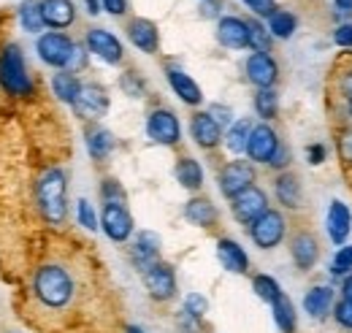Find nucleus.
<instances>
[{"instance_id":"f03ea898","label":"nucleus","mask_w":352,"mask_h":333,"mask_svg":"<svg viewBox=\"0 0 352 333\" xmlns=\"http://www.w3.org/2000/svg\"><path fill=\"white\" fill-rule=\"evenodd\" d=\"M65 190H68V179L63 168H46L36 182V204L49 225H63L68 217Z\"/></svg>"},{"instance_id":"f8f14e48","label":"nucleus","mask_w":352,"mask_h":333,"mask_svg":"<svg viewBox=\"0 0 352 333\" xmlns=\"http://www.w3.org/2000/svg\"><path fill=\"white\" fill-rule=\"evenodd\" d=\"M85 43H87L89 54L100 57V60H103V63H109V65H120V63H122V57H125L120 39H117L114 33L103 30V28H92V30L87 33V39H85Z\"/></svg>"},{"instance_id":"37998d69","label":"nucleus","mask_w":352,"mask_h":333,"mask_svg":"<svg viewBox=\"0 0 352 333\" xmlns=\"http://www.w3.org/2000/svg\"><path fill=\"white\" fill-rule=\"evenodd\" d=\"M333 317L342 328H350L352 331V301H339L336 309H333Z\"/></svg>"},{"instance_id":"6ab92c4d","label":"nucleus","mask_w":352,"mask_h":333,"mask_svg":"<svg viewBox=\"0 0 352 333\" xmlns=\"http://www.w3.org/2000/svg\"><path fill=\"white\" fill-rule=\"evenodd\" d=\"M41 17H44L46 28L65 30L76 19V6L74 0H41Z\"/></svg>"},{"instance_id":"a19ab883","label":"nucleus","mask_w":352,"mask_h":333,"mask_svg":"<svg viewBox=\"0 0 352 333\" xmlns=\"http://www.w3.org/2000/svg\"><path fill=\"white\" fill-rule=\"evenodd\" d=\"M76 217H79V225H85L87 230H98L100 225H98V214H95V208L89 204L87 198H82L79 204H76Z\"/></svg>"},{"instance_id":"aec40b11","label":"nucleus","mask_w":352,"mask_h":333,"mask_svg":"<svg viewBox=\"0 0 352 333\" xmlns=\"http://www.w3.org/2000/svg\"><path fill=\"white\" fill-rule=\"evenodd\" d=\"M128 39L131 43L138 49V52H144V54H155L157 52V46H160V33H157V25L155 22H149V19H131V25H128Z\"/></svg>"},{"instance_id":"f3484780","label":"nucleus","mask_w":352,"mask_h":333,"mask_svg":"<svg viewBox=\"0 0 352 333\" xmlns=\"http://www.w3.org/2000/svg\"><path fill=\"white\" fill-rule=\"evenodd\" d=\"M325 228H328V236L336 247H344L347 236L352 230V211L347 204L342 201H331L328 206V219H325Z\"/></svg>"},{"instance_id":"58836bf2","label":"nucleus","mask_w":352,"mask_h":333,"mask_svg":"<svg viewBox=\"0 0 352 333\" xmlns=\"http://www.w3.org/2000/svg\"><path fill=\"white\" fill-rule=\"evenodd\" d=\"M120 87H122L125 95H131V98H144V92H146V84H144V79H141L135 71H125V74L120 76Z\"/></svg>"},{"instance_id":"4c0bfd02","label":"nucleus","mask_w":352,"mask_h":333,"mask_svg":"<svg viewBox=\"0 0 352 333\" xmlns=\"http://www.w3.org/2000/svg\"><path fill=\"white\" fill-rule=\"evenodd\" d=\"M187 314H192V317H198V320H204L206 317V312H209V301L201 295V292H187L184 295V306H182Z\"/></svg>"},{"instance_id":"473e14b6","label":"nucleus","mask_w":352,"mask_h":333,"mask_svg":"<svg viewBox=\"0 0 352 333\" xmlns=\"http://www.w3.org/2000/svg\"><path fill=\"white\" fill-rule=\"evenodd\" d=\"M19 25L28 33H41L44 30L46 25H44V17H41V3L38 0H25L19 6Z\"/></svg>"},{"instance_id":"de8ad7c7","label":"nucleus","mask_w":352,"mask_h":333,"mask_svg":"<svg viewBox=\"0 0 352 333\" xmlns=\"http://www.w3.org/2000/svg\"><path fill=\"white\" fill-rule=\"evenodd\" d=\"M339 155L344 158V163L352 166V127L342 130V136H339Z\"/></svg>"},{"instance_id":"13d9d810","label":"nucleus","mask_w":352,"mask_h":333,"mask_svg":"<svg viewBox=\"0 0 352 333\" xmlns=\"http://www.w3.org/2000/svg\"><path fill=\"white\" fill-rule=\"evenodd\" d=\"M347 111H350V117H352V92L347 95Z\"/></svg>"},{"instance_id":"4d7b16f0","label":"nucleus","mask_w":352,"mask_h":333,"mask_svg":"<svg viewBox=\"0 0 352 333\" xmlns=\"http://www.w3.org/2000/svg\"><path fill=\"white\" fill-rule=\"evenodd\" d=\"M125 333H144V328H138V325H128Z\"/></svg>"},{"instance_id":"603ef678","label":"nucleus","mask_w":352,"mask_h":333,"mask_svg":"<svg viewBox=\"0 0 352 333\" xmlns=\"http://www.w3.org/2000/svg\"><path fill=\"white\" fill-rule=\"evenodd\" d=\"M287 163H290V152H287V147H285V144H279V149L274 152V158H271V163H268V166L271 168H287Z\"/></svg>"},{"instance_id":"864d4df0","label":"nucleus","mask_w":352,"mask_h":333,"mask_svg":"<svg viewBox=\"0 0 352 333\" xmlns=\"http://www.w3.org/2000/svg\"><path fill=\"white\" fill-rule=\"evenodd\" d=\"M342 295H344V301H352V274H347V279L342 285Z\"/></svg>"},{"instance_id":"ea45409f","label":"nucleus","mask_w":352,"mask_h":333,"mask_svg":"<svg viewBox=\"0 0 352 333\" xmlns=\"http://www.w3.org/2000/svg\"><path fill=\"white\" fill-rule=\"evenodd\" d=\"M331 271H333L336 277H342V274H352V244L339 247L336 257H333V263H331Z\"/></svg>"},{"instance_id":"20e7f679","label":"nucleus","mask_w":352,"mask_h":333,"mask_svg":"<svg viewBox=\"0 0 352 333\" xmlns=\"http://www.w3.org/2000/svg\"><path fill=\"white\" fill-rule=\"evenodd\" d=\"M285 233H287V222H285V214L276 211V208H265L263 214L250 225V239L261 250L279 247L282 239H285Z\"/></svg>"},{"instance_id":"5fc2aeb1","label":"nucleus","mask_w":352,"mask_h":333,"mask_svg":"<svg viewBox=\"0 0 352 333\" xmlns=\"http://www.w3.org/2000/svg\"><path fill=\"white\" fill-rule=\"evenodd\" d=\"M85 3H87V11L92 14V17L100 14V0H85Z\"/></svg>"},{"instance_id":"9d476101","label":"nucleus","mask_w":352,"mask_h":333,"mask_svg":"<svg viewBox=\"0 0 352 333\" xmlns=\"http://www.w3.org/2000/svg\"><path fill=\"white\" fill-rule=\"evenodd\" d=\"M100 228L103 233L117 241V244H125L133 236V217L131 211L122 206V204H103V214H100Z\"/></svg>"},{"instance_id":"2eb2a0df","label":"nucleus","mask_w":352,"mask_h":333,"mask_svg":"<svg viewBox=\"0 0 352 333\" xmlns=\"http://www.w3.org/2000/svg\"><path fill=\"white\" fill-rule=\"evenodd\" d=\"M160 247H163V241H160V236H157L155 230H141L131 247L133 266L144 271V268H149L152 263H157V260H160Z\"/></svg>"},{"instance_id":"f704fd0d","label":"nucleus","mask_w":352,"mask_h":333,"mask_svg":"<svg viewBox=\"0 0 352 333\" xmlns=\"http://www.w3.org/2000/svg\"><path fill=\"white\" fill-rule=\"evenodd\" d=\"M252 290H255V295H258L261 301L274 303V301H276V295L282 292V288H279V282H276L274 277H268V274H258V277L252 279Z\"/></svg>"},{"instance_id":"dca6fc26","label":"nucleus","mask_w":352,"mask_h":333,"mask_svg":"<svg viewBox=\"0 0 352 333\" xmlns=\"http://www.w3.org/2000/svg\"><path fill=\"white\" fill-rule=\"evenodd\" d=\"M190 133H192V141L201 147V149H214L222 141V127L214 122V117L209 111H195L192 120H190Z\"/></svg>"},{"instance_id":"39448f33","label":"nucleus","mask_w":352,"mask_h":333,"mask_svg":"<svg viewBox=\"0 0 352 333\" xmlns=\"http://www.w3.org/2000/svg\"><path fill=\"white\" fill-rule=\"evenodd\" d=\"M74 46H76V43L71 41L65 33L52 30V33H44V36L38 39L36 52H38L41 63L52 65V68L65 71V68H68V60H71V54H74Z\"/></svg>"},{"instance_id":"7c9ffc66","label":"nucleus","mask_w":352,"mask_h":333,"mask_svg":"<svg viewBox=\"0 0 352 333\" xmlns=\"http://www.w3.org/2000/svg\"><path fill=\"white\" fill-rule=\"evenodd\" d=\"M296 28H298V19H296L293 11L276 8V11L268 17V33H271V39L285 41V39H290V36L296 33Z\"/></svg>"},{"instance_id":"9b49d317","label":"nucleus","mask_w":352,"mask_h":333,"mask_svg":"<svg viewBox=\"0 0 352 333\" xmlns=\"http://www.w3.org/2000/svg\"><path fill=\"white\" fill-rule=\"evenodd\" d=\"M265 208H268V198H265L263 190L255 187V184L247 187L244 193H239L236 198H230V211L241 225H252Z\"/></svg>"},{"instance_id":"72a5a7b5","label":"nucleus","mask_w":352,"mask_h":333,"mask_svg":"<svg viewBox=\"0 0 352 333\" xmlns=\"http://www.w3.org/2000/svg\"><path fill=\"white\" fill-rule=\"evenodd\" d=\"M255 111H258V117H261L263 122L276 117V111H279V95L274 92V87L255 92Z\"/></svg>"},{"instance_id":"423d86ee","label":"nucleus","mask_w":352,"mask_h":333,"mask_svg":"<svg viewBox=\"0 0 352 333\" xmlns=\"http://www.w3.org/2000/svg\"><path fill=\"white\" fill-rule=\"evenodd\" d=\"M146 136L160 147H176L182 138V125L171 109H152L146 117Z\"/></svg>"},{"instance_id":"6e6d98bb","label":"nucleus","mask_w":352,"mask_h":333,"mask_svg":"<svg viewBox=\"0 0 352 333\" xmlns=\"http://www.w3.org/2000/svg\"><path fill=\"white\" fill-rule=\"evenodd\" d=\"M333 3H336V8H339V11L352 14V0H333Z\"/></svg>"},{"instance_id":"c9c22d12","label":"nucleus","mask_w":352,"mask_h":333,"mask_svg":"<svg viewBox=\"0 0 352 333\" xmlns=\"http://www.w3.org/2000/svg\"><path fill=\"white\" fill-rule=\"evenodd\" d=\"M100 201H103V204H122V206H125L128 193H125V187H122L117 179H103V182H100Z\"/></svg>"},{"instance_id":"c756f323","label":"nucleus","mask_w":352,"mask_h":333,"mask_svg":"<svg viewBox=\"0 0 352 333\" xmlns=\"http://www.w3.org/2000/svg\"><path fill=\"white\" fill-rule=\"evenodd\" d=\"M271 312H274V323H276L279 331L296 333V306L285 292L276 295V301L271 303Z\"/></svg>"},{"instance_id":"2f4dec72","label":"nucleus","mask_w":352,"mask_h":333,"mask_svg":"<svg viewBox=\"0 0 352 333\" xmlns=\"http://www.w3.org/2000/svg\"><path fill=\"white\" fill-rule=\"evenodd\" d=\"M252 122L250 120H236L233 125L228 127V133L222 136L225 138V147L233 152V155H241L247 152V141H250V133H252Z\"/></svg>"},{"instance_id":"ddd939ff","label":"nucleus","mask_w":352,"mask_h":333,"mask_svg":"<svg viewBox=\"0 0 352 333\" xmlns=\"http://www.w3.org/2000/svg\"><path fill=\"white\" fill-rule=\"evenodd\" d=\"M74 111L82 120H100L109 111V92L100 84H82V92L74 100Z\"/></svg>"},{"instance_id":"cd10ccee","label":"nucleus","mask_w":352,"mask_h":333,"mask_svg":"<svg viewBox=\"0 0 352 333\" xmlns=\"http://www.w3.org/2000/svg\"><path fill=\"white\" fill-rule=\"evenodd\" d=\"M174 173H176V182L184 190H190V193H198L204 187V168H201L198 160H192V158H179Z\"/></svg>"},{"instance_id":"b1692460","label":"nucleus","mask_w":352,"mask_h":333,"mask_svg":"<svg viewBox=\"0 0 352 333\" xmlns=\"http://www.w3.org/2000/svg\"><path fill=\"white\" fill-rule=\"evenodd\" d=\"M274 193H276V201L285 208H298L301 206V182L296 173H279L276 182H274Z\"/></svg>"},{"instance_id":"a211bd4d","label":"nucleus","mask_w":352,"mask_h":333,"mask_svg":"<svg viewBox=\"0 0 352 333\" xmlns=\"http://www.w3.org/2000/svg\"><path fill=\"white\" fill-rule=\"evenodd\" d=\"M217 41L225 49H247L250 46V28L241 17H222L217 22Z\"/></svg>"},{"instance_id":"7ed1b4c3","label":"nucleus","mask_w":352,"mask_h":333,"mask_svg":"<svg viewBox=\"0 0 352 333\" xmlns=\"http://www.w3.org/2000/svg\"><path fill=\"white\" fill-rule=\"evenodd\" d=\"M0 89L11 98H30L36 92V84L25 65V54L16 43H6L0 52Z\"/></svg>"},{"instance_id":"393cba45","label":"nucleus","mask_w":352,"mask_h":333,"mask_svg":"<svg viewBox=\"0 0 352 333\" xmlns=\"http://www.w3.org/2000/svg\"><path fill=\"white\" fill-rule=\"evenodd\" d=\"M184 219L190 225H198V228H212L217 222V208L209 198H190L187 206H184Z\"/></svg>"},{"instance_id":"79ce46f5","label":"nucleus","mask_w":352,"mask_h":333,"mask_svg":"<svg viewBox=\"0 0 352 333\" xmlns=\"http://www.w3.org/2000/svg\"><path fill=\"white\" fill-rule=\"evenodd\" d=\"M244 6H247V8H250L255 17H265V19H268V17H271V14L279 8L274 0H244Z\"/></svg>"},{"instance_id":"a18cd8bd","label":"nucleus","mask_w":352,"mask_h":333,"mask_svg":"<svg viewBox=\"0 0 352 333\" xmlns=\"http://www.w3.org/2000/svg\"><path fill=\"white\" fill-rule=\"evenodd\" d=\"M209 114L214 117V122H217L220 127H225V125L230 127V125H233V111H230L228 106H222V103H214V106L209 109Z\"/></svg>"},{"instance_id":"6e6552de","label":"nucleus","mask_w":352,"mask_h":333,"mask_svg":"<svg viewBox=\"0 0 352 333\" xmlns=\"http://www.w3.org/2000/svg\"><path fill=\"white\" fill-rule=\"evenodd\" d=\"M217 182H220V193L225 198H236L239 193L255 184V166L250 160H230L220 171Z\"/></svg>"},{"instance_id":"4be33fe9","label":"nucleus","mask_w":352,"mask_h":333,"mask_svg":"<svg viewBox=\"0 0 352 333\" xmlns=\"http://www.w3.org/2000/svg\"><path fill=\"white\" fill-rule=\"evenodd\" d=\"M217 260L230 274H247V268H250V255L233 239H220L217 241Z\"/></svg>"},{"instance_id":"c03bdc74","label":"nucleus","mask_w":352,"mask_h":333,"mask_svg":"<svg viewBox=\"0 0 352 333\" xmlns=\"http://www.w3.org/2000/svg\"><path fill=\"white\" fill-rule=\"evenodd\" d=\"M176 325L182 328V333H198L201 331V320H198V317H192V314H187L184 309L176 314Z\"/></svg>"},{"instance_id":"f257e3e1","label":"nucleus","mask_w":352,"mask_h":333,"mask_svg":"<svg viewBox=\"0 0 352 333\" xmlns=\"http://www.w3.org/2000/svg\"><path fill=\"white\" fill-rule=\"evenodd\" d=\"M74 277L60 263H44L33 274V295L44 303L46 309H65L74 298Z\"/></svg>"},{"instance_id":"3c124183","label":"nucleus","mask_w":352,"mask_h":333,"mask_svg":"<svg viewBox=\"0 0 352 333\" xmlns=\"http://www.w3.org/2000/svg\"><path fill=\"white\" fill-rule=\"evenodd\" d=\"M325 155H328V149H325L322 144H309L307 147V160L311 166H320V163L325 160Z\"/></svg>"},{"instance_id":"1a4fd4ad","label":"nucleus","mask_w":352,"mask_h":333,"mask_svg":"<svg viewBox=\"0 0 352 333\" xmlns=\"http://www.w3.org/2000/svg\"><path fill=\"white\" fill-rule=\"evenodd\" d=\"M279 136H276V130L268 125V122H261V125L252 127V133H250V141H247V158H250V163L255 166V163H271V158H274V152L279 149Z\"/></svg>"},{"instance_id":"bb28decb","label":"nucleus","mask_w":352,"mask_h":333,"mask_svg":"<svg viewBox=\"0 0 352 333\" xmlns=\"http://www.w3.org/2000/svg\"><path fill=\"white\" fill-rule=\"evenodd\" d=\"M304 309H307L309 317L314 320H322L331 309H333V290L325 288V285H317L304 295Z\"/></svg>"},{"instance_id":"09e8293b","label":"nucleus","mask_w":352,"mask_h":333,"mask_svg":"<svg viewBox=\"0 0 352 333\" xmlns=\"http://www.w3.org/2000/svg\"><path fill=\"white\" fill-rule=\"evenodd\" d=\"M333 41L342 49H352V25H339L333 33Z\"/></svg>"},{"instance_id":"4468645a","label":"nucleus","mask_w":352,"mask_h":333,"mask_svg":"<svg viewBox=\"0 0 352 333\" xmlns=\"http://www.w3.org/2000/svg\"><path fill=\"white\" fill-rule=\"evenodd\" d=\"M244 71H247V79L255 84L258 89H271L276 84V79H279V65H276V60L268 52H252L247 57Z\"/></svg>"},{"instance_id":"412c9836","label":"nucleus","mask_w":352,"mask_h":333,"mask_svg":"<svg viewBox=\"0 0 352 333\" xmlns=\"http://www.w3.org/2000/svg\"><path fill=\"white\" fill-rule=\"evenodd\" d=\"M166 76H168V84H171V89L179 95L182 103H187V106H201L204 103V92H201L198 84L190 79V74H184L176 65H168L166 68Z\"/></svg>"},{"instance_id":"0eeeda50","label":"nucleus","mask_w":352,"mask_h":333,"mask_svg":"<svg viewBox=\"0 0 352 333\" xmlns=\"http://www.w3.org/2000/svg\"><path fill=\"white\" fill-rule=\"evenodd\" d=\"M141 277H144V288H146V292H149L155 301H171L176 295L174 266L157 260V263H152L149 268H144Z\"/></svg>"},{"instance_id":"5701e85b","label":"nucleus","mask_w":352,"mask_h":333,"mask_svg":"<svg viewBox=\"0 0 352 333\" xmlns=\"http://www.w3.org/2000/svg\"><path fill=\"white\" fill-rule=\"evenodd\" d=\"M290 255H293V260H296V266L301 268V271H309V268H314V263H317V257H320V247H317V239L311 236V233H296L293 236V241H290Z\"/></svg>"},{"instance_id":"49530a36","label":"nucleus","mask_w":352,"mask_h":333,"mask_svg":"<svg viewBox=\"0 0 352 333\" xmlns=\"http://www.w3.org/2000/svg\"><path fill=\"white\" fill-rule=\"evenodd\" d=\"M85 63H87V49H82V46L76 43V46H74V54H71V60H68V68H65V71L76 74V71H82V68H85Z\"/></svg>"},{"instance_id":"a878e982","label":"nucleus","mask_w":352,"mask_h":333,"mask_svg":"<svg viewBox=\"0 0 352 333\" xmlns=\"http://www.w3.org/2000/svg\"><path fill=\"white\" fill-rule=\"evenodd\" d=\"M87 152L92 160H106L111 152H114V133L111 130H106V127L100 125H92L87 127Z\"/></svg>"},{"instance_id":"e433bc0d","label":"nucleus","mask_w":352,"mask_h":333,"mask_svg":"<svg viewBox=\"0 0 352 333\" xmlns=\"http://www.w3.org/2000/svg\"><path fill=\"white\" fill-rule=\"evenodd\" d=\"M247 28H250V46L255 52H268L271 49V33H268V28H263L258 19H247Z\"/></svg>"},{"instance_id":"c85d7f7f","label":"nucleus","mask_w":352,"mask_h":333,"mask_svg":"<svg viewBox=\"0 0 352 333\" xmlns=\"http://www.w3.org/2000/svg\"><path fill=\"white\" fill-rule=\"evenodd\" d=\"M52 89H54L57 100L74 106V100H76L79 92H82V82H79V76L71 74V71H57V74L52 76Z\"/></svg>"},{"instance_id":"8fccbe9b","label":"nucleus","mask_w":352,"mask_h":333,"mask_svg":"<svg viewBox=\"0 0 352 333\" xmlns=\"http://www.w3.org/2000/svg\"><path fill=\"white\" fill-rule=\"evenodd\" d=\"M100 8L109 11L111 17H122L128 11V0H100Z\"/></svg>"}]
</instances>
